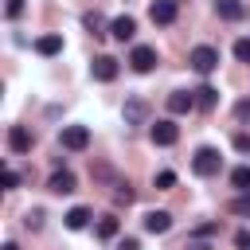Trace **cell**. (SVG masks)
I'll use <instances>...</instances> for the list:
<instances>
[{
	"label": "cell",
	"instance_id": "1",
	"mask_svg": "<svg viewBox=\"0 0 250 250\" xmlns=\"http://www.w3.org/2000/svg\"><path fill=\"white\" fill-rule=\"evenodd\" d=\"M219 164H223V156H219V148H211V145L195 148V156H191L195 176H215V172H219Z\"/></svg>",
	"mask_w": 250,
	"mask_h": 250
},
{
	"label": "cell",
	"instance_id": "2",
	"mask_svg": "<svg viewBox=\"0 0 250 250\" xmlns=\"http://www.w3.org/2000/svg\"><path fill=\"white\" fill-rule=\"evenodd\" d=\"M59 141H62V148H70V152H86V148H90V129H86V125H62Z\"/></svg>",
	"mask_w": 250,
	"mask_h": 250
},
{
	"label": "cell",
	"instance_id": "3",
	"mask_svg": "<svg viewBox=\"0 0 250 250\" xmlns=\"http://www.w3.org/2000/svg\"><path fill=\"white\" fill-rule=\"evenodd\" d=\"M188 62H191V70H199V74H211V70L219 66V51L203 43V47H195V51H191V59H188Z\"/></svg>",
	"mask_w": 250,
	"mask_h": 250
},
{
	"label": "cell",
	"instance_id": "4",
	"mask_svg": "<svg viewBox=\"0 0 250 250\" xmlns=\"http://www.w3.org/2000/svg\"><path fill=\"white\" fill-rule=\"evenodd\" d=\"M47 188H51L55 195H70V191L78 188V180H74V172H70V168H55V172H51V180H47Z\"/></svg>",
	"mask_w": 250,
	"mask_h": 250
},
{
	"label": "cell",
	"instance_id": "5",
	"mask_svg": "<svg viewBox=\"0 0 250 250\" xmlns=\"http://www.w3.org/2000/svg\"><path fill=\"white\" fill-rule=\"evenodd\" d=\"M129 66H133L137 74H148V70L156 66V51H152V47H133V51H129Z\"/></svg>",
	"mask_w": 250,
	"mask_h": 250
},
{
	"label": "cell",
	"instance_id": "6",
	"mask_svg": "<svg viewBox=\"0 0 250 250\" xmlns=\"http://www.w3.org/2000/svg\"><path fill=\"white\" fill-rule=\"evenodd\" d=\"M176 141H180V125H176V121H156V125H152V145H164V148H168V145H176Z\"/></svg>",
	"mask_w": 250,
	"mask_h": 250
},
{
	"label": "cell",
	"instance_id": "7",
	"mask_svg": "<svg viewBox=\"0 0 250 250\" xmlns=\"http://www.w3.org/2000/svg\"><path fill=\"white\" fill-rule=\"evenodd\" d=\"M90 70H94L98 82H113V78H117V59H113V55H98Z\"/></svg>",
	"mask_w": 250,
	"mask_h": 250
},
{
	"label": "cell",
	"instance_id": "8",
	"mask_svg": "<svg viewBox=\"0 0 250 250\" xmlns=\"http://www.w3.org/2000/svg\"><path fill=\"white\" fill-rule=\"evenodd\" d=\"M148 121V102L145 98H129L125 102V125H145Z\"/></svg>",
	"mask_w": 250,
	"mask_h": 250
},
{
	"label": "cell",
	"instance_id": "9",
	"mask_svg": "<svg viewBox=\"0 0 250 250\" xmlns=\"http://www.w3.org/2000/svg\"><path fill=\"white\" fill-rule=\"evenodd\" d=\"M148 20H152V23H172V20H176V0H152Z\"/></svg>",
	"mask_w": 250,
	"mask_h": 250
},
{
	"label": "cell",
	"instance_id": "10",
	"mask_svg": "<svg viewBox=\"0 0 250 250\" xmlns=\"http://www.w3.org/2000/svg\"><path fill=\"white\" fill-rule=\"evenodd\" d=\"M109 35H113V39H121V43H125V39H133V35H137V20H133V16H117V20L109 23Z\"/></svg>",
	"mask_w": 250,
	"mask_h": 250
},
{
	"label": "cell",
	"instance_id": "11",
	"mask_svg": "<svg viewBox=\"0 0 250 250\" xmlns=\"http://www.w3.org/2000/svg\"><path fill=\"white\" fill-rule=\"evenodd\" d=\"M168 109H172V113H188V109H195V94H188V90H172V94H168Z\"/></svg>",
	"mask_w": 250,
	"mask_h": 250
},
{
	"label": "cell",
	"instance_id": "12",
	"mask_svg": "<svg viewBox=\"0 0 250 250\" xmlns=\"http://www.w3.org/2000/svg\"><path fill=\"white\" fill-rule=\"evenodd\" d=\"M8 145H12V152H31V133L23 125H12L8 129Z\"/></svg>",
	"mask_w": 250,
	"mask_h": 250
},
{
	"label": "cell",
	"instance_id": "13",
	"mask_svg": "<svg viewBox=\"0 0 250 250\" xmlns=\"http://www.w3.org/2000/svg\"><path fill=\"white\" fill-rule=\"evenodd\" d=\"M168 227H172V215H168V211H148V215H145V230H148V234H164Z\"/></svg>",
	"mask_w": 250,
	"mask_h": 250
},
{
	"label": "cell",
	"instance_id": "14",
	"mask_svg": "<svg viewBox=\"0 0 250 250\" xmlns=\"http://www.w3.org/2000/svg\"><path fill=\"white\" fill-rule=\"evenodd\" d=\"M215 12H219L223 20H242V16H246V4H242V0H215Z\"/></svg>",
	"mask_w": 250,
	"mask_h": 250
},
{
	"label": "cell",
	"instance_id": "15",
	"mask_svg": "<svg viewBox=\"0 0 250 250\" xmlns=\"http://www.w3.org/2000/svg\"><path fill=\"white\" fill-rule=\"evenodd\" d=\"M35 51L47 55V59L59 55V51H62V35H39V39H35Z\"/></svg>",
	"mask_w": 250,
	"mask_h": 250
},
{
	"label": "cell",
	"instance_id": "16",
	"mask_svg": "<svg viewBox=\"0 0 250 250\" xmlns=\"http://www.w3.org/2000/svg\"><path fill=\"white\" fill-rule=\"evenodd\" d=\"M195 94V105L199 109H215V102H219V90L215 86H199V90H191Z\"/></svg>",
	"mask_w": 250,
	"mask_h": 250
},
{
	"label": "cell",
	"instance_id": "17",
	"mask_svg": "<svg viewBox=\"0 0 250 250\" xmlns=\"http://www.w3.org/2000/svg\"><path fill=\"white\" fill-rule=\"evenodd\" d=\"M62 219H66V227H70V230H82V227L90 223V211H86V207H70Z\"/></svg>",
	"mask_w": 250,
	"mask_h": 250
},
{
	"label": "cell",
	"instance_id": "18",
	"mask_svg": "<svg viewBox=\"0 0 250 250\" xmlns=\"http://www.w3.org/2000/svg\"><path fill=\"white\" fill-rule=\"evenodd\" d=\"M117 227H121V223H117V215H102V219H98V238H113V234H117Z\"/></svg>",
	"mask_w": 250,
	"mask_h": 250
},
{
	"label": "cell",
	"instance_id": "19",
	"mask_svg": "<svg viewBox=\"0 0 250 250\" xmlns=\"http://www.w3.org/2000/svg\"><path fill=\"white\" fill-rule=\"evenodd\" d=\"M230 184H234L238 191H250V168H246V164L234 168V172H230Z\"/></svg>",
	"mask_w": 250,
	"mask_h": 250
},
{
	"label": "cell",
	"instance_id": "20",
	"mask_svg": "<svg viewBox=\"0 0 250 250\" xmlns=\"http://www.w3.org/2000/svg\"><path fill=\"white\" fill-rule=\"evenodd\" d=\"M82 23H86V31H90V35H105V31H102L105 23H102V16H98V12H86V16H82Z\"/></svg>",
	"mask_w": 250,
	"mask_h": 250
},
{
	"label": "cell",
	"instance_id": "21",
	"mask_svg": "<svg viewBox=\"0 0 250 250\" xmlns=\"http://www.w3.org/2000/svg\"><path fill=\"white\" fill-rule=\"evenodd\" d=\"M113 188H117V191H113V199H117V203H125V207H129V203L137 199V191H133L129 184H113Z\"/></svg>",
	"mask_w": 250,
	"mask_h": 250
},
{
	"label": "cell",
	"instance_id": "22",
	"mask_svg": "<svg viewBox=\"0 0 250 250\" xmlns=\"http://www.w3.org/2000/svg\"><path fill=\"white\" fill-rule=\"evenodd\" d=\"M23 227H27V230H39V227H43V211H39V207L27 211V215H23Z\"/></svg>",
	"mask_w": 250,
	"mask_h": 250
},
{
	"label": "cell",
	"instance_id": "23",
	"mask_svg": "<svg viewBox=\"0 0 250 250\" xmlns=\"http://www.w3.org/2000/svg\"><path fill=\"white\" fill-rule=\"evenodd\" d=\"M234 59L238 62H250V39H238L234 43Z\"/></svg>",
	"mask_w": 250,
	"mask_h": 250
},
{
	"label": "cell",
	"instance_id": "24",
	"mask_svg": "<svg viewBox=\"0 0 250 250\" xmlns=\"http://www.w3.org/2000/svg\"><path fill=\"white\" fill-rule=\"evenodd\" d=\"M230 211H234V215H250V191H246L242 199H234V203H230Z\"/></svg>",
	"mask_w": 250,
	"mask_h": 250
},
{
	"label": "cell",
	"instance_id": "25",
	"mask_svg": "<svg viewBox=\"0 0 250 250\" xmlns=\"http://www.w3.org/2000/svg\"><path fill=\"white\" fill-rule=\"evenodd\" d=\"M172 184H176V172H168V168L156 172V188H172Z\"/></svg>",
	"mask_w": 250,
	"mask_h": 250
},
{
	"label": "cell",
	"instance_id": "26",
	"mask_svg": "<svg viewBox=\"0 0 250 250\" xmlns=\"http://www.w3.org/2000/svg\"><path fill=\"white\" fill-rule=\"evenodd\" d=\"M234 117H238V121H250V102H246V98L234 105Z\"/></svg>",
	"mask_w": 250,
	"mask_h": 250
},
{
	"label": "cell",
	"instance_id": "27",
	"mask_svg": "<svg viewBox=\"0 0 250 250\" xmlns=\"http://www.w3.org/2000/svg\"><path fill=\"white\" fill-rule=\"evenodd\" d=\"M234 250H250V230H238L234 234Z\"/></svg>",
	"mask_w": 250,
	"mask_h": 250
},
{
	"label": "cell",
	"instance_id": "28",
	"mask_svg": "<svg viewBox=\"0 0 250 250\" xmlns=\"http://www.w3.org/2000/svg\"><path fill=\"white\" fill-rule=\"evenodd\" d=\"M4 12H8V20H16V16L23 12V0H8V8H4Z\"/></svg>",
	"mask_w": 250,
	"mask_h": 250
},
{
	"label": "cell",
	"instance_id": "29",
	"mask_svg": "<svg viewBox=\"0 0 250 250\" xmlns=\"http://www.w3.org/2000/svg\"><path fill=\"white\" fill-rule=\"evenodd\" d=\"M4 184H8V188H16V184H20V176H16V168H4Z\"/></svg>",
	"mask_w": 250,
	"mask_h": 250
},
{
	"label": "cell",
	"instance_id": "30",
	"mask_svg": "<svg viewBox=\"0 0 250 250\" xmlns=\"http://www.w3.org/2000/svg\"><path fill=\"white\" fill-rule=\"evenodd\" d=\"M117 250H141V242H137V238H121V242H117Z\"/></svg>",
	"mask_w": 250,
	"mask_h": 250
},
{
	"label": "cell",
	"instance_id": "31",
	"mask_svg": "<svg viewBox=\"0 0 250 250\" xmlns=\"http://www.w3.org/2000/svg\"><path fill=\"white\" fill-rule=\"evenodd\" d=\"M4 250H20V246H16V242H8V246H4Z\"/></svg>",
	"mask_w": 250,
	"mask_h": 250
}]
</instances>
